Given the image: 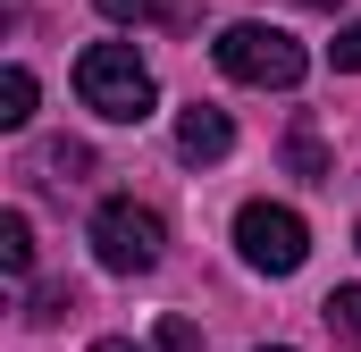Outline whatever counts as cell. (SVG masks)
Instances as JSON below:
<instances>
[{
	"label": "cell",
	"instance_id": "obj_7",
	"mask_svg": "<svg viewBox=\"0 0 361 352\" xmlns=\"http://www.w3.org/2000/svg\"><path fill=\"white\" fill-rule=\"evenodd\" d=\"M34 118V68H8L0 76V126H25Z\"/></svg>",
	"mask_w": 361,
	"mask_h": 352
},
{
	"label": "cell",
	"instance_id": "obj_15",
	"mask_svg": "<svg viewBox=\"0 0 361 352\" xmlns=\"http://www.w3.org/2000/svg\"><path fill=\"white\" fill-rule=\"evenodd\" d=\"M92 352H143V344H126V336H101V344H92Z\"/></svg>",
	"mask_w": 361,
	"mask_h": 352
},
{
	"label": "cell",
	"instance_id": "obj_16",
	"mask_svg": "<svg viewBox=\"0 0 361 352\" xmlns=\"http://www.w3.org/2000/svg\"><path fill=\"white\" fill-rule=\"evenodd\" d=\"M311 8H345V0H311Z\"/></svg>",
	"mask_w": 361,
	"mask_h": 352
},
{
	"label": "cell",
	"instance_id": "obj_4",
	"mask_svg": "<svg viewBox=\"0 0 361 352\" xmlns=\"http://www.w3.org/2000/svg\"><path fill=\"white\" fill-rule=\"evenodd\" d=\"M235 252L261 268V277H294L302 252H311V227H302L286 201H244V210H235Z\"/></svg>",
	"mask_w": 361,
	"mask_h": 352
},
{
	"label": "cell",
	"instance_id": "obj_6",
	"mask_svg": "<svg viewBox=\"0 0 361 352\" xmlns=\"http://www.w3.org/2000/svg\"><path fill=\"white\" fill-rule=\"evenodd\" d=\"M0 268L8 277H34V227H25V210L0 218Z\"/></svg>",
	"mask_w": 361,
	"mask_h": 352
},
{
	"label": "cell",
	"instance_id": "obj_12",
	"mask_svg": "<svg viewBox=\"0 0 361 352\" xmlns=\"http://www.w3.org/2000/svg\"><path fill=\"white\" fill-rule=\"evenodd\" d=\"M152 344H160V352H202V327H193V319H177V310H169Z\"/></svg>",
	"mask_w": 361,
	"mask_h": 352
},
{
	"label": "cell",
	"instance_id": "obj_5",
	"mask_svg": "<svg viewBox=\"0 0 361 352\" xmlns=\"http://www.w3.org/2000/svg\"><path fill=\"white\" fill-rule=\"evenodd\" d=\"M177 151L193 160V168H210V160H227L235 151V126H227V109H210V101H193L177 118Z\"/></svg>",
	"mask_w": 361,
	"mask_h": 352
},
{
	"label": "cell",
	"instance_id": "obj_17",
	"mask_svg": "<svg viewBox=\"0 0 361 352\" xmlns=\"http://www.w3.org/2000/svg\"><path fill=\"white\" fill-rule=\"evenodd\" d=\"M261 352H286V344H261Z\"/></svg>",
	"mask_w": 361,
	"mask_h": 352
},
{
	"label": "cell",
	"instance_id": "obj_10",
	"mask_svg": "<svg viewBox=\"0 0 361 352\" xmlns=\"http://www.w3.org/2000/svg\"><path fill=\"white\" fill-rule=\"evenodd\" d=\"M85 168H92V160H85V143H51V151H42V176H51V184H76Z\"/></svg>",
	"mask_w": 361,
	"mask_h": 352
},
{
	"label": "cell",
	"instance_id": "obj_3",
	"mask_svg": "<svg viewBox=\"0 0 361 352\" xmlns=\"http://www.w3.org/2000/svg\"><path fill=\"white\" fill-rule=\"evenodd\" d=\"M160 252H169L160 210H143V201H101L92 210V260L109 277H143V268H160Z\"/></svg>",
	"mask_w": 361,
	"mask_h": 352
},
{
	"label": "cell",
	"instance_id": "obj_2",
	"mask_svg": "<svg viewBox=\"0 0 361 352\" xmlns=\"http://www.w3.org/2000/svg\"><path fill=\"white\" fill-rule=\"evenodd\" d=\"M210 51H219V68H227L235 84H261V92H294V84H302V68H311L302 42H294L286 25H252V17L227 25Z\"/></svg>",
	"mask_w": 361,
	"mask_h": 352
},
{
	"label": "cell",
	"instance_id": "obj_13",
	"mask_svg": "<svg viewBox=\"0 0 361 352\" xmlns=\"http://www.w3.org/2000/svg\"><path fill=\"white\" fill-rule=\"evenodd\" d=\"M328 59H336L345 76H361V17H353V25H345V34H336V42H328Z\"/></svg>",
	"mask_w": 361,
	"mask_h": 352
},
{
	"label": "cell",
	"instance_id": "obj_9",
	"mask_svg": "<svg viewBox=\"0 0 361 352\" xmlns=\"http://www.w3.org/2000/svg\"><path fill=\"white\" fill-rule=\"evenodd\" d=\"M101 17H118V25H152V17H177V0H92Z\"/></svg>",
	"mask_w": 361,
	"mask_h": 352
},
{
	"label": "cell",
	"instance_id": "obj_14",
	"mask_svg": "<svg viewBox=\"0 0 361 352\" xmlns=\"http://www.w3.org/2000/svg\"><path fill=\"white\" fill-rule=\"evenodd\" d=\"M68 310H76V294H68V285H42V294H34V310H25V319H68Z\"/></svg>",
	"mask_w": 361,
	"mask_h": 352
},
{
	"label": "cell",
	"instance_id": "obj_11",
	"mask_svg": "<svg viewBox=\"0 0 361 352\" xmlns=\"http://www.w3.org/2000/svg\"><path fill=\"white\" fill-rule=\"evenodd\" d=\"M286 160H294V176H328V151H319V134H311V126H294Z\"/></svg>",
	"mask_w": 361,
	"mask_h": 352
},
{
	"label": "cell",
	"instance_id": "obj_18",
	"mask_svg": "<svg viewBox=\"0 0 361 352\" xmlns=\"http://www.w3.org/2000/svg\"><path fill=\"white\" fill-rule=\"evenodd\" d=\"M353 244H361V227H353Z\"/></svg>",
	"mask_w": 361,
	"mask_h": 352
},
{
	"label": "cell",
	"instance_id": "obj_1",
	"mask_svg": "<svg viewBox=\"0 0 361 352\" xmlns=\"http://www.w3.org/2000/svg\"><path fill=\"white\" fill-rule=\"evenodd\" d=\"M76 92H85L92 118H109V126H143L152 101H160L152 68L135 59V42H92L85 59H76Z\"/></svg>",
	"mask_w": 361,
	"mask_h": 352
},
{
	"label": "cell",
	"instance_id": "obj_8",
	"mask_svg": "<svg viewBox=\"0 0 361 352\" xmlns=\"http://www.w3.org/2000/svg\"><path fill=\"white\" fill-rule=\"evenodd\" d=\"M319 319H328V327H336L345 344H361V285H336V294L319 302Z\"/></svg>",
	"mask_w": 361,
	"mask_h": 352
}]
</instances>
